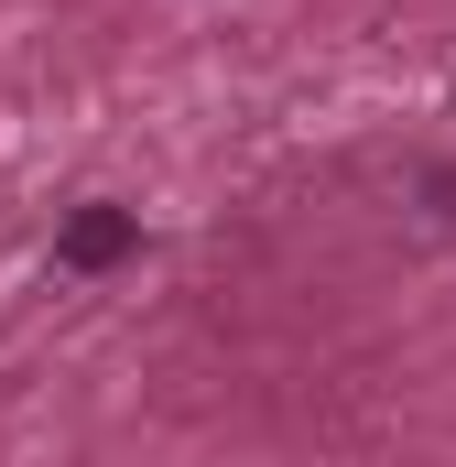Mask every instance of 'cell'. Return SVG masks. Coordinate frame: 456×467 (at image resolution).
Segmentation results:
<instances>
[{
    "label": "cell",
    "instance_id": "6da1fadb",
    "mask_svg": "<svg viewBox=\"0 0 456 467\" xmlns=\"http://www.w3.org/2000/svg\"><path fill=\"white\" fill-rule=\"evenodd\" d=\"M130 250H141V218H130V207H77L66 239H55L66 272H109V261H130Z\"/></svg>",
    "mask_w": 456,
    "mask_h": 467
}]
</instances>
